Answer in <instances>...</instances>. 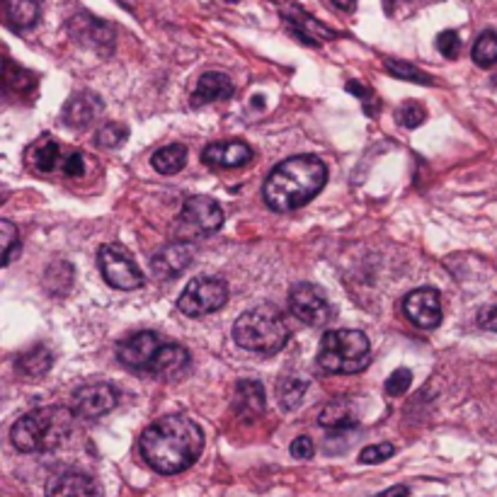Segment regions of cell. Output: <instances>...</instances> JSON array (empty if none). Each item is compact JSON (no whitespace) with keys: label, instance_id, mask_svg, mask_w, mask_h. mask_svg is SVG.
Wrapping results in <instances>:
<instances>
[{"label":"cell","instance_id":"cell-1","mask_svg":"<svg viewBox=\"0 0 497 497\" xmlns=\"http://www.w3.org/2000/svg\"><path fill=\"white\" fill-rule=\"evenodd\" d=\"M204 435L195 419L165 415L143 429L139 451L148 466L163 475L182 474L202 456Z\"/></svg>","mask_w":497,"mask_h":497},{"label":"cell","instance_id":"cell-2","mask_svg":"<svg viewBox=\"0 0 497 497\" xmlns=\"http://www.w3.org/2000/svg\"><path fill=\"white\" fill-rule=\"evenodd\" d=\"M327 168L316 156H294L281 161L264 179L262 197L274 211H294L308 204L326 187Z\"/></svg>","mask_w":497,"mask_h":497},{"label":"cell","instance_id":"cell-3","mask_svg":"<svg viewBox=\"0 0 497 497\" xmlns=\"http://www.w3.org/2000/svg\"><path fill=\"white\" fill-rule=\"evenodd\" d=\"M119 362L136 372L156 373L161 379H178L189 364V352L178 342H165L161 335L143 330L117 345Z\"/></svg>","mask_w":497,"mask_h":497},{"label":"cell","instance_id":"cell-4","mask_svg":"<svg viewBox=\"0 0 497 497\" xmlns=\"http://www.w3.org/2000/svg\"><path fill=\"white\" fill-rule=\"evenodd\" d=\"M73 418L76 412L61 405L37 408L17 419L10 429V439L15 444V449L23 454H44V451L61 446L69 439Z\"/></svg>","mask_w":497,"mask_h":497},{"label":"cell","instance_id":"cell-5","mask_svg":"<svg viewBox=\"0 0 497 497\" xmlns=\"http://www.w3.org/2000/svg\"><path fill=\"white\" fill-rule=\"evenodd\" d=\"M234 340L243 350L257 354H277L289 342V326L274 306L262 303L250 308L234 323Z\"/></svg>","mask_w":497,"mask_h":497},{"label":"cell","instance_id":"cell-6","mask_svg":"<svg viewBox=\"0 0 497 497\" xmlns=\"http://www.w3.org/2000/svg\"><path fill=\"white\" fill-rule=\"evenodd\" d=\"M372 362V345L362 330H327L318 347V364L330 373H359Z\"/></svg>","mask_w":497,"mask_h":497},{"label":"cell","instance_id":"cell-7","mask_svg":"<svg viewBox=\"0 0 497 497\" xmlns=\"http://www.w3.org/2000/svg\"><path fill=\"white\" fill-rule=\"evenodd\" d=\"M221 225H224L221 204L207 195H195L182 204V211L175 221V235L178 241H199L216 234Z\"/></svg>","mask_w":497,"mask_h":497},{"label":"cell","instance_id":"cell-8","mask_svg":"<svg viewBox=\"0 0 497 497\" xmlns=\"http://www.w3.org/2000/svg\"><path fill=\"white\" fill-rule=\"evenodd\" d=\"M228 301V284L218 277H195L179 294L178 308L189 318H202L207 313L224 308Z\"/></svg>","mask_w":497,"mask_h":497},{"label":"cell","instance_id":"cell-9","mask_svg":"<svg viewBox=\"0 0 497 497\" xmlns=\"http://www.w3.org/2000/svg\"><path fill=\"white\" fill-rule=\"evenodd\" d=\"M97 264H100V272L109 287L122 289V291L141 289L146 281L143 272L122 245H102L97 253Z\"/></svg>","mask_w":497,"mask_h":497},{"label":"cell","instance_id":"cell-10","mask_svg":"<svg viewBox=\"0 0 497 497\" xmlns=\"http://www.w3.org/2000/svg\"><path fill=\"white\" fill-rule=\"evenodd\" d=\"M289 308L306 326L318 327L330 320V301L316 284H296L289 291Z\"/></svg>","mask_w":497,"mask_h":497},{"label":"cell","instance_id":"cell-11","mask_svg":"<svg viewBox=\"0 0 497 497\" xmlns=\"http://www.w3.org/2000/svg\"><path fill=\"white\" fill-rule=\"evenodd\" d=\"M119 393L109 383H86L73 393V408L76 418L97 419L117 408Z\"/></svg>","mask_w":497,"mask_h":497},{"label":"cell","instance_id":"cell-12","mask_svg":"<svg viewBox=\"0 0 497 497\" xmlns=\"http://www.w3.org/2000/svg\"><path fill=\"white\" fill-rule=\"evenodd\" d=\"M403 311L412 326L422 327V330H435L442 323V301H439V291L432 287L415 289L405 296Z\"/></svg>","mask_w":497,"mask_h":497},{"label":"cell","instance_id":"cell-13","mask_svg":"<svg viewBox=\"0 0 497 497\" xmlns=\"http://www.w3.org/2000/svg\"><path fill=\"white\" fill-rule=\"evenodd\" d=\"M47 497H102V488L93 475L80 471H63L51 475L44 488Z\"/></svg>","mask_w":497,"mask_h":497},{"label":"cell","instance_id":"cell-14","mask_svg":"<svg viewBox=\"0 0 497 497\" xmlns=\"http://www.w3.org/2000/svg\"><path fill=\"white\" fill-rule=\"evenodd\" d=\"M195 260V250L187 241L172 243V245H165L161 253H158L153 260H151V267H153V277L156 280H175L179 274L185 272L189 262Z\"/></svg>","mask_w":497,"mask_h":497},{"label":"cell","instance_id":"cell-15","mask_svg":"<svg viewBox=\"0 0 497 497\" xmlns=\"http://www.w3.org/2000/svg\"><path fill=\"white\" fill-rule=\"evenodd\" d=\"M281 15L289 23L291 32H294L296 37L306 44H311V47H320L323 41L333 40L335 32L330 27H326L323 23H318L316 17H311L308 13H303L299 5H291V8L281 10Z\"/></svg>","mask_w":497,"mask_h":497},{"label":"cell","instance_id":"cell-16","mask_svg":"<svg viewBox=\"0 0 497 497\" xmlns=\"http://www.w3.org/2000/svg\"><path fill=\"white\" fill-rule=\"evenodd\" d=\"M264 408H267V398H264V386L260 381L243 379L235 383L234 412L243 422H255V419H260Z\"/></svg>","mask_w":497,"mask_h":497},{"label":"cell","instance_id":"cell-17","mask_svg":"<svg viewBox=\"0 0 497 497\" xmlns=\"http://www.w3.org/2000/svg\"><path fill=\"white\" fill-rule=\"evenodd\" d=\"M255 156V151L243 143V141H224V143H211L202 153V161L211 168H241L248 165Z\"/></svg>","mask_w":497,"mask_h":497},{"label":"cell","instance_id":"cell-18","mask_svg":"<svg viewBox=\"0 0 497 497\" xmlns=\"http://www.w3.org/2000/svg\"><path fill=\"white\" fill-rule=\"evenodd\" d=\"M102 100L93 93H78L73 95L69 105L63 107V124L73 126V129H86L95 122V117L100 115Z\"/></svg>","mask_w":497,"mask_h":497},{"label":"cell","instance_id":"cell-19","mask_svg":"<svg viewBox=\"0 0 497 497\" xmlns=\"http://www.w3.org/2000/svg\"><path fill=\"white\" fill-rule=\"evenodd\" d=\"M228 97H234V80L228 78L225 73L211 70V73H204L199 83H197L195 95H192V107H204L209 102L228 100Z\"/></svg>","mask_w":497,"mask_h":497},{"label":"cell","instance_id":"cell-20","mask_svg":"<svg viewBox=\"0 0 497 497\" xmlns=\"http://www.w3.org/2000/svg\"><path fill=\"white\" fill-rule=\"evenodd\" d=\"M320 428L333 429V432H342V429L357 428V410H354V403L347 400V398H335L330 403L320 410L318 415Z\"/></svg>","mask_w":497,"mask_h":497},{"label":"cell","instance_id":"cell-21","mask_svg":"<svg viewBox=\"0 0 497 497\" xmlns=\"http://www.w3.org/2000/svg\"><path fill=\"white\" fill-rule=\"evenodd\" d=\"M54 364V357H51V352L44 347V345H34L32 350L23 352L20 357H17V373L23 376V379H41L44 373L51 369Z\"/></svg>","mask_w":497,"mask_h":497},{"label":"cell","instance_id":"cell-22","mask_svg":"<svg viewBox=\"0 0 497 497\" xmlns=\"http://www.w3.org/2000/svg\"><path fill=\"white\" fill-rule=\"evenodd\" d=\"M5 20L13 30H30L40 20V0H5Z\"/></svg>","mask_w":497,"mask_h":497},{"label":"cell","instance_id":"cell-23","mask_svg":"<svg viewBox=\"0 0 497 497\" xmlns=\"http://www.w3.org/2000/svg\"><path fill=\"white\" fill-rule=\"evenodd\" d=\"M151 165H153L161 175H175V172H179L187 165V148L182 146V143L163 146L161 151L153 153Z\"/></svg>","mask_w":497,"mask_h":497},{"label":"cell","instance_id":"cell-24","mask_svg":"<svg viewBox=\"0 0 497 497\" xmlns=\"http://www.w3.org/2000/svg\"><path fill=\"white\" fill-rule=\"evenodd\" d=\"M69 153H70L69 148L59 146L56 141H47L44 146H40L37 151H34V168H37L40 172L63 170Z\"/></svg>","mask_w":497,"mask_h":497},{"label":"cell","instance_id":"cell-25","mask_svg":"<svg viewBox=\"0 0 497 497\" xmlns=\"http://www.w3.org/2000/svg\"><path fill=\"white\" fill-rule=\"evenodd\" d=\"M474 63L481 69H490L497 63V34L495 32H483L478 41L474 44Z\"/></svg>","mask_w":497,"mask_h":497},{"label":"cell","instance_id":"cell-26","mask_svg":"<svg viewBox=\"0 0 497 497\" xmlns=\"http://www.w3.org/2000/svg\"><path fill=\"white\" fill-rule=\"evenodd\" d=\"M306 389H308V383L299 376H289V379H281L280 383V403L284 410H294L299 408V403L306 396Z\"/></svg>","mask_w":497,"mask_h":497},{"label":"cell","instance_id":"cell-27","mask_svg":"<svg viewBox=\"0 0 497 497\" xmlns=\"http://www.w3.org/2000/svg\"><path fill=\"white\" fill-rule=\"evenodd\" d=\"M0 248H3V267L13 262V257L20 255V235L10 221H0Z\"/></svg>","mask_w":497,"mask_h":497},{"label":"cell","instance_id":"cell-28","mask_svg":"<svg viewBox=\"0 0 497 497\" xmlns=\"http://www.w3.org/2000/svg\"><path fill=\"white\" fill-rule=\"evenodd\" d=\"M396 119L400 126H408V129H415L419 126L425 119H428V112L422 109V105L418 102H405L396 109Z\"/></svg>","mask_w":497,"mask_h":497},{"label":"cell","instance_id":"cell-29","mask_svg":"<svg viewBox=\"0 0 497 497\" xmlns=\"http://www.w3.org/2000/svg\"><path fill=\"white\" fill-rule=\"evenodd\" d=\"M129 139V132H126L124 124H105L97 132V146L102 148H117L122 146L124 141Z\"/></svg>","mask_w":497,"mask_h":497},{"label":"cell","instance_id":"cell-30","mask_svg":"<svg viewBox=\"0 0 497 497\" xmlns=\"http://www.w3.org/2000/svg\"><path fill=\"white\" fill-rule=\"evenodd\" d=\"M386 69L396 76V78H403V80H412V83H432V78H429L428 73H422L419 69H415V66H410V63H403V61H386Z\"/></svg>","mask_w":497,"mask_h":497},{"label":"cell","instance_id":"cell-31","mask_svg":"<svg viewBox=\"0 0 497 497\" xmlns=\"http://www.w3.org/2000/svg\"><path fill=\"white\" fill-rule=\"evenodd\" d=\"M410 383H412L410 369L400 366V369H396V372L389 376V381H386V393H389L391 398L403 396V393H408V389H410Z\"/></svg>","mask_w":497,"mask_h":497},{"label":"cell","instance_id":"cell-32","mask_svg":"<svg viewBox=\"0 0 497 497\" xmlns=\"http://www.w3.org/2000/svg\"><path fill=\"white\" fill-rule=\"evenodd\" d=\"M396 454V446L389 442H381V444H372V446H366L359 454V461L362 464H381V461H386Z\"/></svg>","mask_w":497,"mask_h":497},{"label":"cell","instance_id":"cell-33","mask_svg":"<svg viewBox=\"0 0 497 497\" xmlns=\"http://www.w3.org/2000/svg\"><path fill=\"white\" fill-rule=\"evenodd\" d=\"M347 93H352L354 97L364 102L366 115H376V109H379V100H376V95H373L372 87H364L359 80H350L347 83Z\"/></svg>","mask_w":497,"mask_h":497},{"label":"cell","instance_id":"cell-34","mask_svg":"<svg viewBox=\"0 0 497 497\" xmlns=\"http://www.w3.org/2000/svg\"><path fill=\"white\" fill-rule=\"evenodd\" d=\"M437 49H439L446 59H456L458 51H461V40H458L456 32L454 30L442 32V34L437 37Z\"/></svg>","mask_w":497,"mask_h":497},{"label":"cell","instance_id":"cell-35","mask_svg":"<svg viewBox=\"0 0 497 497\" xmlns=\"http://www.w3.org/2000/svg\"><path fill=\"white\" fill-rule=\"evenodd\" d=\"M61 172L63 175H69V178H80V175L86 172V158H83V153H80V151H70Z\"/></svg>","mask_w":497,"mask_h":497},{"label":"cell","instance_id":"cell-36","mask_svg":"<svg viewBox=\"0 0 497 497\" xmlns=\"http://www.w3.org/2000/svg\"><path fill=\"white\" fill-rule=\"evenodd\" d=\"M316 454V446H313L311 437H299L291 442V456L299 458V461H306Z\"/></svg>","mask_w":497,"mask_h":497},{"label":"cell","instance_id":"cell-37","mask_svg":"<svg viewBox=\"0 0 497 497\" xmlns=\"http://www.w3.org/2000/svg\"><path fill=\"white\" fill-rule=\"evenodd\" d=\"M475 320H478V326H481L483 330L497 333V303L495 306H483L481 311H478V316H475Z\"/></svg>","mask_w":497,"mask_h":497},{"label":"cell","instance_id":"cell-38","mask_svg":"<svg viewBox=\"0 0 497 497\" xmlns=\"http://www.w3.org/2000/svg\"><path fill=\"white\" fill-rule=\"evenodd\" d=\"M410 495V490L405 488V485H393V488L383 490V492H379V495H372V497H408Z\"/></svg>","mask_w":497,"mask_h":497},{"label":"cell","instance_id":"cell-39","mask_svg":"<svg viewBox=\"0 0 497 497\" xmlns=\"http://www.w3.org/2000/svg\"><path fill=\"white\" fill-rule=\"evenodd\" d=\"M333 3L340 10H345V13H352V10L357 8V0H333Z\"/></svg>","mask_w":497,"mask_h":497}]
</instances>
